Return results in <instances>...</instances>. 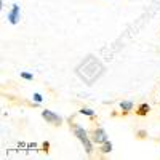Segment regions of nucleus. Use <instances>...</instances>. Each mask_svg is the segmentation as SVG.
<instances>
[{"mask_svg": "<svg viewBox=\"0 0 160 160\" xmlns=\"http://www.w3.org/2000/svg\"><path fill=\"white\" fill-rule=\"evenodd\" d=\"M75 72H77V75L82 78L87 85H93L102 75L104 66L101 64V61L96 56L90 55L75 68Z\"/></svg>", "mask_w": 160, "mask_h": 160, "instance_id": "f257e3e1", "label": "nucleus"}, {"mask_svg": "<svg viewBox=\"0 0 160 160\" xmlns=\"http://www.w3.org/2000/svg\"><path fill=\"white\" fill-rule=\"evenodd\" d=\"M74 133H75V136L78 138V141L82 142L85 152H87V154H91V152H93V139H90L87 130L82 128L80 125H74Z\"/></svg>", "mask_w": 160, "mask_h": 160, "instance_id": "f03ea898", "label": "nucleus"}, {"mask_svg": "<svg viewBox=\"0 0 160 160\" xmlns=\"http://www.w3.org/2000/svg\"><path fill=\"white\" fill-rule=\"evenodd\" d=\"M42 117H43V120H47V122H48L50 125L59 127V125L62 123L61 115H58L56 112H53V111H48V109H45V111L42 112Z\"/></svg>", "mask_w": 160, "mask_h": 160, "instance_id": "7ed1b4c3", "label": "nucleus"}, {"mask_svg": "<svg viewBox=\"0 0 160 160\" xmlns=\"http://www.w3.org/2000/svg\"><path fill=\"white\" fill-rule=\"evenodd\" d=\"M19 19H21V10H19V5L15 3V5L11 7L10 13H8V21H10L11 24H18Z\"/></svg>", "mask_w": 160, "mask_h": 160, "instance_id": "20e7f679", "label": "nucleus"}, {"mask_svg": "<svg viewBox=\"0 0 160 160\" xmlns=\"http://www.w3.org/2000/svg\"><path fill=\"white\" fill-rule=\"evenodd\" d=\"M104 141H108V135L102 128H96L93 131V142H98V144H102Z\"/></svg>", "mask_w": 160, "mask_h": 160, "instance_id": "39448f33", "label": "nucleus"}, {"mask_svg": "<svg viewBox=\"0 0 160 160\" xmlns=\"http://www.w3.org/2000/svg\"><path fill=\"white\" fill-rule=\"evenodd\" d=\"M120 109H122L125 114H128L133 109V102L131 101H122V102H120Z\"/></svg>", "mask_w": 160, "mask_h": 160, "instance_id": "423d86ee", "label": "nucleus"}, {"mask_svg": "<svg viewBox=\"0 0 160 160\" xmlns=\"http://www.w3.org/2000/svg\"><path fill=\"white\" fill-rule=\"evenodd\" d=\"M112 151V142L108 139V141H104L102 144H101V152L102 154H109Z\"/></svg>", "mask_w": 160, "mask_h": 160, "instance_id": "0eeeda50", "label": "nucleus"}, {"mask_svg": "<svg viewBox=\"0 0 160 160\" xmlns=\"http://www.w3.org/2000/svg\"><path fill=\"white\" fill-rule=\"evenodd\" d=\"M149 111H151V106H149V104H146V102L138 106V115H146Z\"/></svg>", "mask_w": 160, "mask_h": 160, "instance_id": "6e6552de", "label": "nucleus"}, {"mask_svg": "<svg viewBox=\"0 0 160 160\" xmlns=\"http://www.w3.org/2000/svg\"><path fill=\"white\" fill-rule=\"evenodd\" d=\"M80 114H82V115H88V117H93V115H95V111L83 108V109H80Z\"/></svg>", "mask_w": 160, "mask_h": 160, "instance_id": "1a4fd4ad", "label": "nucleus"}, {"mask_svg": "<svg viewBox=\"0 0 160 160\" xmlns=\"http://www.w3.org/2000/svg\"><path fill=\"white\" fill-rule=\"evenodd\" d=\"M21 77H22V78H26V80H32V78H34V75H32V74H29V72H22V74H21Z\"/></svg>", "mask_w": 160, "mask_h": 160, "instance_id": "9d476101", "label": "nucleus"}, {"mask_svg": "<svg viewBox=\"0 0 160 160\" xmlns=\"http://www.w3.org/2000/svg\"><path fill=\"white\" fill-rule=\"evenodd\" d=\"M34 101L38 104V102H42L43 99H42V95H40V93H35V95H34Z\"/></svg>", "mask_w": 160, "mask_h": 160, "instance_id": "9b49d317", "label": "nucleus"}]
</instances>
